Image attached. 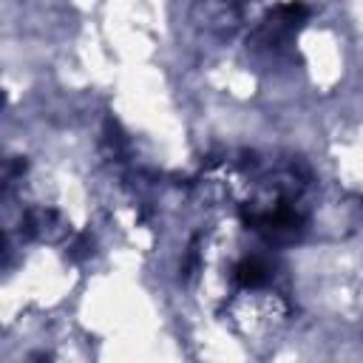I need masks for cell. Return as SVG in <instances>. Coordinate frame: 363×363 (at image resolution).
Returning <instances> with one entry per match:
<instances>
[{
    "label": "cell",
    "mask_w": 363,
    "mask_h": 363,
    "mask_svg": "<svg viewBox=\"0 0 363 363\" xmlns=\"http://www.w3.org/2000/svg\"><path fill=\"white\" fill-rule=\"evenodd\" d=\"M269 281H272V264L264 255H244L233 267V284L244 292L264 289Z\"/></svg>",
    "instance_id": "6da1fadb"
}]
</instances>
